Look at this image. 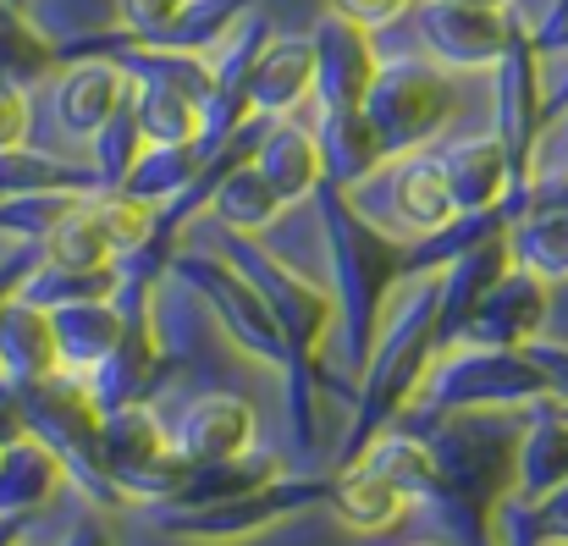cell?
Segmentation results:
<instances>
[{
  "mask_svg": "<svg viewBox=\"0 0 568 546\" xmlns=\"http://www.w3.org/2000/svg\"><path fill=\"white\" fill-rule=\"evenodd\" d=\"M310 133H315L321 172H326L332 188H348V193H354L359 182L376 178L381 166L392 161L386 144H381L376 122L365 117V105H354V111H315Z\"/></svg>",
  "mask_w": 568,
  "mask_h": 546,
  "instance_id": "obj_24",
  "label": "cell"
},
{
  "mask_svg": "<svg viewBox=\"0 0 568 546\" xmlns=\"http://www.w3.org/2000/svg\"><path fill=\"white\" fill-rule=\"evenodd\" d=\"M133 100V78L105 61V55H89V61H61L55 67V83H50V111L67 133L89 139L100 133L122 105Z\"/></svg>",
  "mask_w": 568,
  "mask_h": 546,
  "instance_id": "obj_18",
  "label": "cell"
},
{
  "mask_svg": "<svg viewBox=\"0 0 568 546\" xmlns=\"http://www.w3.org/2000/svg\"><path fill=\"white\" fill-rule=\"evenodd\" d=\"M332 497V475H276L232 503L215 508H150L155 530H166L172 542L193 546H226V542H248L260 530H276L282 519H298L310 508H326Z\"/></svg>",
  "mask_w": 568,
  "mask_h": 546,
  "instance_id": "obj_7",
  "label": "cell"
},
{
  "mask_svg": "<svg viewBox=\"0 0 568 546\" xmlns=\"http://www.w3.org/2000/svg\"><path fill=\"white\" fill-rule=\"evenodd\" d=\"M436 161L447 172V193H453L458 210H503L519 188L514 161H508L497 133H464V139L442 144Z\"/></svg>",
  "mask_w": 568,
  "mask_h": 546,
  "instance_id": "obj_19",
  "label": "cell"
},
{
  "mask_svg": "<svg viewBox=\"0 0 568 546\" xmlns=\"http://www.w3.org/2000/svg\"><path fill=\"white\" fill-rule=\"evenodd\" d=\"M541 403L547 381L525 360V348H447L436 354L414 408L397 425L425 431L447 414H530Z\"/></svg>",
  "mask_w": 568,
  "mask_h": 546,
  "instance_id": "obj_5",
  "label": "cell"
},
{
  "mask_svg": "<svg viewBox=\"0 0 568 546\" xmlns=\"http://www.w3.org/2000/svg\"><path fill=\"white\" fill-rule=\"evenodd\" d=\"M254 172L287 199V210L293 204H315V193L326 188L315 133L304 122H293V117H265V133L254 144Z\"/></svg>",
  "mask_w": 568,
  "mask_h": 546,
  "instance_id": "obj_22",
  "label": "cell"
},
{
  "mask_svg": "<svg viewBox=\"0 0 568 546\" xmlns=\"http://www.w3.org/2000/svg\"><path fill=\"white\" fill-rule=\"evenodd\" d=\"M536 55H568V0H547V11L530 28Z\"/></svg>",
  "mask_w": 568,
  "mask_h": 546,
  "instance_id": "obj_46",
  "label": "cell"
},
{
  "mask_svg": "<svg viewBox=\"0 0 568 546\" xmlns=\"http://www.w3.org/2000/svg\"><path fill=\"white\" fill-rule=\"evenodd\" d=\"M243 11H254V0H189L183 17L172 22L166 39H155L161 50H210Z\"/></svg>",
  "mask_w": 568,
  "mask_h": 546,
  "instance_id": "obj_39",
  "label": "cell"
},
{
  "mask_svg": "<svg viewBox=\"0 0 568 546\" xmlns=\"http://www.w3.org/2000/svg\"><path fill=\"white\" fill-rule=\"evenodd\" d=\"M525 360L541 370L547 403L568 414V343H558V337H530V343H525Z\"/></svg>",
  "mask_w": 568,
  "mask_h": 546,
  "instance_id": "obj_43",
  "label": "cell"
},
{
  "mask_svg": "<svg viewBox=\"0 0 568 546\" xmlns=\"http://www.w3.org/2000/svg\"><path fill=\"white\" fill-rule=\"evenodd\" d=\"M519 425L525 414H447L419 431L436 464V486L425 508L458 546H491V508L514 492Z\"/></svg>",
  "mask_w": 568,
  "mask_h": 546,
  "instance_id": "obj_2",
  "label": "cell"
},
{
  "mask_svg": "<svg viewBox=\"0 0 568 546\" xmlns=\"http://www.w3.org/2000/svg\"><path fill=\"white\" fill-rule=\"evenodd\" d=\"M55 370H61V354H55L50 310H39L33 299H22L11 287L0 299V386L22 392V386H33Z\"/></svg>",
  "mask_w": 568,
  "mask_h": 546,
  "instance_id": "obj_23",
  "label": "cell"
},
{
  "mask_svg": "<svg viewBox=\"0 0 568 546\" xmlns=\"http://www.w3.org/2000/svg\"><path fill=\"white\" fill-rule=\"evenodd\" d=\"M204 210H210V221H221L237 237H265L287 215V199L254 172V161H243L237 172H226V178L215 182V193H210Z\"/></svg>",
  "mask_w": 568,
  "mask_h": 546,
  "instance_id": "obj_30",
  "label": "cell"
},
{
  "mask_svg": "<svg viewBox=\"0 0 568 546\" xmlns=\"http://www.w3.org/2000/svg\"><path fill=\"white\" fill-rule=\"evenodd\" d=\"M315 94V44L310 33H271L248 72V117H293Z\"/></svg>",
  "mask_w": 568,
  "mask_h": 546,
  "instance_id": "obj_21",
  "label": "cell"
},
{
  "mask_svg": "<svg viewBox=\"0 0 568 546\" xmlns=\"http://www.w3.org/2000/svg\"><path fill=\"white\" fill-rule=\"evenodd\" d=\"M183 6L189 0H116V28H128L144 44H155V39L172 33V22L183 17Z\"/></svg>",
  "mask_w": 568,
  "mask_h": 546,
  "instance_id": "obj_42",
  "label": "cell"
},
{
  "mask_svg": "<svg viewBox=\"0 0 568 546\" xmlns=\"http://www.w3.org/2000/svg\"><path fill=\"white\" fill-rule=\"evenodd\" d=\"M204 161H210V155H204L199 144H144L139 161H133V172L116 182V193H128V199L161 210V204H172V199L189 193L193 178L204 172Z\"/></svg>",
  "mask_w": 568,
  "mask_h": 546,
  "instance_id": "obj_31",
  "label": "cell"
},
{
  "mask_svg": "<svg viewBox=\"0 0 568 546\" xmlns=\"http://www.w3.org/2000/svg\"><path fill=\"white\" fill-rule=\"evenodd\" d=\"M33 144V89L0 83V150Z\"/></svg>",
  "mask_w": 568,
  "mask_h": 546,
  "instance_id": "obj_44",
  "label": "cell"
},
{
  "mask_svg": "<svg viewBox=\"0 0 568 546\" xmlns=\"http://www.w3.org/2000/svg\"><path fill=\"white\" fill-rule=\"evenodd\" d=\"M11 6H22V11H33V0H11Z\"/></svg>",
  "mask_w": 568,
  "mask_h": 546,
  "instance_id": "obj_52",
  "label": "cell"
},
{
  "mask_svg": "<svg viewBox=\"0 0 568 546\" xmlns=\"http://www.w3.org/2000/svg\"><path fill=\"white\" fill-rule=\"evenodd\" d=\"M326 508H332L348 530H359V536H386V530H397V525L414 514V503H408L386 475H376L371 464H348V469H337V475H332V497H326Z\"/></svg>",
  "mask_w": 568,
  "mask_h": 546,
  "instance_id": "obj_26",
  "label": "cell"
},
{
  "mask_svg": "<svg viewBox=\"0 0 568 546\" xmlns=\"http://www.w3.org/2000/svg\"><path fill=\"white\" fill-rule=\"evenodd\" d=\"M464 6H486V11H514L519 0H464Z\"/></svg>",
  "mask_w": 568,
  "mask_h": 546,
  "instance_id": "obj_50",
  "label": "cell"
},
{
  "mask_svg": "<svg viewBox=\"0 0 568 546\" xmlns=\"http://www.w3.org/2000/svg\"><path fill=\"white\" fill-rule=\"evenodd\" d=\"M568 481V414L541 403L525 414L519 425V447H514V492L519 497H547L552 486Z\"/></svg>",
  "mask_w": 568,
  "mask_h": 546,
  "instance_id": "obj_27",
  "label": "cell"
},
{
  "mask_svg": "<svg viewBox=\"0 0 568 546\" xmlns=\"http://www.w3.org/2000/svg\"><path fill=\"white\" fill-rule=\"evenodd\" d=\"M22 536H28V519H6L0 514V546H22Z\"/></svg>",
  "mask_w": 568,
  "mask_h": 546,
  "instance_id": "obj_49",
  "label": "cell"
},
{
  "mask_svg": "<svg viewBox=\"0 0 568 546\" xmlns=\"http://www.w3.org/2000/svg\"><path fill=\"white\" fill-rule=\"evenodd\" d=\"M458 111V89L453 72H442L425 55H403V61H381L376 83L365 94V117L376 122L386 155H414V150H436L442 128Z\"/></svg>",
  "mask_w": 568,
  "mask_h": 546,
  "instance_id": "obj_8",
  "label": "cell"
},
{
  "mask_svg": "<svg viewBox=\"0 0 568 546\" xmlns=\"http://www.w3.org/2000/svg\"><path fill=\"white\" fill-rule=\"evenodd\" d=\"M17 193H78V199H89V193H105V188H100L89 161L78 166V161H61V155L22 144V150H0V199H17Z\"/></svg>",
  "mask_w": 568,
  "mask_h": 546,
  "instance_id": "obj_32",
  "label": "cell"
},
{
  "mask_svg": "<svg viewBox=\"0 0 568 546\" xmlns=\"http://www.w3.org/2000/svg\"><path fill=\"white\" fill-rule=\"evenodd\" d=\"M122 326H128V310L116 304V293L111 299H78V304L50 310V332H55L61 370L89 375L94 364L122 343Z\"/></svg>",
  "mask_w": 568,
  "mask_h": 546,
  "instance_id": "obj_25",
  "label": "cell"
},
{
  "mask_svg": "<svg viewBox=\"0 0 568 546\" xmlns=\"http://www.w3.org/2000/svg\"><path fill=\"white\" fill-rule=\"evenodd\" d=\"M430 364H436V271L430 276H408L392 293V304H386L376 348H371V360L359 370L354 425H348V442L337 453V469H348L381 431H392L414 408Z\"/></svg>",
  "mask_w": 568,
  "mask_h": 546,
  "instance_id": "obj_3",
  "label": "cell"
},
{
  "mask_svg": "<svg viewBox=\"0 0 568 546\" xmlns=\"http://www.w3.org/2000/svg\"><path fill=\"white\" fill-rule=\"evenodd\" d=\"M94 215H100V226H105V237H111L116 260H122V254H133V249L150 237V226H155V210H150V204H139V199H128V193H116V188L94 193Z\"/></svg>",
  "mask_w": 568,
  "mask_h": 546,
  "instance_id": "obj_41",
  "label": "cell"
},
{
  "mask_svg": "<svg viewBox=\"0 0 568 546\" xmlns=\"http://www.w3.org/2000/svg\"><path fill=\"white\" fill-rule=\"evenodd\" d=\"M55 78V39L33 22V11L0 0V83L39 89Z\"/></svg>",
  "mask_w": 568,
  "mask_h": 546,
  "instance_id": "obj_34",
  "label": "cell"
},
{
  "mask_svg": "<svg viewBox=\"0 0 568 546\" xmlns=\"http://www.w3.org/2000/svg\"><path fill=\"white\" fill-rule=\"evenodd\" d=\"M321 232H326V260H332V299H337V337H343V364L359 375L376 332L386 321L392 293L408 282V237L381 232L371 215H359L348 188H321L315 193Z\"/></svg>",
  "mask_w": 568,
  "mask_h": 546,
  "instance_id": "obj_1",
  "label": "cell"
},
{
  "mask_svg": "<svg viewBox=\"0 0 568 546\" xmlns=\"http://www.w3.org/2000/svg\"><path fill=\"white\" fill-rule=\"evenodd\" d=\"M491 133L503 139L508 161H514V178L530 182L536 178V155H541V139H547V122H552V100H547V83H541V55L530 44L525 28H514L503 61L491 67Z\"/></svg>",
  "mask_w": 568,
  "mask_h": 546,
  "instance_id": "obj_13",
  "label": "cell"
},
{
  "mask_svg": "<svg viewBox=\"0 0 568 546\" xmlns=\"http://www.w3.org/2000/svg\"><path fill=\"white\" fill-rule=\"evenodd\" d=\"M172 276L189 287L210 315H215V326H221L248 360H260V364H271V370L287 375L293 354H287V337H282L271 304L260 299V287H254L226 254H210V249H178Z\"/></svg>",
  "mask_w": 568,
  "mask_h": 546,
  "instance_id": "obj_9",
  "label": "cell"
},
{
  "mask_svg": "<svg viewBox=\"0 0 568 546\" xmlns=\"http://www.w3.org/2000/svg\"><path fill=\"white\" fill-rule=\"evenodd\" d=\"M72 204H78V193H17V199H0V232L28 237V243H44L50 226Z\"/></svg>",
  "mask_w": 568,
  "mask_h": 546,
  "instance_id": "obj_40",
  "label": "cell"
},
{
  "mask_svg": "<svg viewBox=\"0 0 568 546\" xmlns=\"http://www.w3.org/2000/svg\"><path fill=\"white\" fill-rule=\"evenodd\" d=\"M226 260L260 287V299L271 304L282 337H287V425L298 447H315V397H321V348L337 332V299L332 287H321L315 276H304L298 265H287L276 249H265L260 237H237L226 232Z\"/></svg>",
  "mask_w": 568,
  "mask_h": 546,
  "instance_id": "obj_4",
  "label": "cell"
},
{
  "mask_svg": "<svg viewBox=\"0 0 568 546\" xmlns=\"http://www.w3.org/2000/svg\"><path fill=\"white\" fill-rule=\"evenodd\" d=\"M61 486H67V469L44 442L17 436L11 447H0V514L6 519H33L39 508L55 503Z\"/></svg>",
  "mask_w": 568,
  "mask_h": 546,
  "instance_id": "obj_28",
  "label": "cell"
},
{
  "mask_svg": "<svg viewBox=\"0 0 568 546\" xmlns=\"http://www.w3.org/2000/svg\"><path fill=\"white\" fill-rule=\"evenodd\" d=\"M408 546H458L453 536H425V542H408Z\"/></svg>",
  "mask_w": 568,
  "mask_h": 546,
  "instance_id": "obj_51",
  "label": "cell"
},
{
  "mask_svg": "<svg viewBox=\"0 0 568 546\" xmlns=\"http://www.w3.org/2000/svg\"><path fill=\"white\" fill-rule=\"evenodd\" d=\"M547 315H552V287L541 276L508 265L491 282V293L469 310L453 348H525L530 337L547 332Z\"/></svg>",
  "mask_w": 568,
  "mask_h": 546,
  "instance_id": "obj_16",
  "label": "cell"
},
{
  "mask_svg": "<svg viewBox=\"0 0 568 546\" xmlns=\"http://www.w3.org/2000/svg\"><path fill=\"white\" fill-rule=\"evenodd\" d=\"M326 11H337V17H348V22H359V28H386V22H397V17H408L414 11V0H326Z\"/></svg>",
  "mask_w": 568,
  "mask_h": 546,
  "instance_id": "obj_45",
  "label": "cell"
},
{
  "mask_svg": "<svg viewBox=\"0 0 568 546\" xmlns=\"http://www.w3.org/2000/svg\"><path fill=\"white\" fill-rule=\"evenodd\" d=\"M310 44H315V111H354L365 105L371 83L381 72V50L376 33L326 11L315 28H310Z\"/></svg>",
  "mask_w": 568,
  "mask_h": 546,
  "instance_id": "obj_15",
  "label": "cell"
},
{
  "mask_svg": "<svg viewBox=\"0 0 568 546\" xmlns=\"http://www.w3.org/2000/svg\"><path fill=\"white\" fill-rule=\"evenodd\" d=\"M508 254L547 287L568 282V210H519L508 221Z\"/></svg>",
  "mask_w": 568,
  "mask_h": 546,
  "instance_id": "obj_33",
  "label": "cell"
},
{
  "mask_svg": "<svg viewBox=\"0 0 568 546\" xmlns=\"http://www.w3.org/2000/svg\"><path fill=\"white\" fill-rule=\"evenodd\" d=\"M89 144V166H94V178L100 188H116V182L133 172V161H139V150H144V128H139V111H133V100L100 128V133H89L83 139Z\"/></svg>",
  "mask_w": 568,
  "mask_h": 546,
  "instance_id": "obj_38",
  "label": "cell"
},
{
  "mask_svg": "<svg viewBox=\"0 0 568 546\" xmlns=\"http://www.w3.org/2000/svg\"><path fill=\"white\" fill-rule=\"evenodd\" d=\"M354 204H359V215H371L392 237H425V232H436L458 215L436 150L392 155L376 178H365L354 188Z\"/></svg>",
  "mask_w": 568,
  "mask_h": 546,
  "instance_id": "obj_12",
  "label": "cell"
},
{
  "mask_svg": "<svg viewBox=\"0 0 568 546\" xmlns=\"http://www.w3.org/2000/svg\"><path fill=\"white\" fill-rule=\"evenodd\" d=\"M133 111H139L144 144H199L204 133V105L166 83H133Z\"/></svg>",
  "mask_w": 568,
  "mask_h": 546,
  "instance_id": "obj_36",
  "label": "cell"
},
{
  "mask_svg": "<svg viewBox=\"0 0 568 546\" xmlns=\"http://www.w3.org/2000/svg\"><path fill=\"white\" fill-rule=\"evenodd\" d=\"M22 299H33L39 310H61V304H78V299H111L116 293V271H72V265H55V260H33L17 282Z\"/></svg>",
  "mask_w": 568,
  "mask_h": 546,
  "instance_id": "obj_37",
  "label": "cell"
},
{
  "mask_svg": "<svg viewBox=\"0 0 568 546\" xmlns=\"http://www.w3.org/2000/svg\"><path fill=\"white\" fill-rule=\"evenodd\" d=\"M100 447H105L111 481L128 497V508H161L178 497L189 464L172 447V425H161V414L150 403L111 408L100 419Z\"/></svg>",
  "mask_w": 568,
  "mask_h": 546,
  "instance_id": "obj_10",
  "label": "cell"
},
{
  "mask_svg": "<svg viewBox=\"0 0 568 546\" xmlns=\"http://www.w3.org/2000/svg\"><path fill=\"white\" fill-rule=\"evenodd\" d=\"M276 475H282V464H276L265 447H248V453L215 458V464H189L178 497L161 503V508H215V503H232V497H243V492H254V486H265V481H276ZM144 514H150V508H144Z\"/></svg>",
  "mask_w": 568,
  "mask_h": 546,
  "instance_id": "obj_29",
  "label": "cell"
},
{
  "mask_svg": "<svg viewBox=\"0 0 568 546\" xmlns=\"http://www.w3.org/2000/svg\"><path fill=\"white\" fill-rule=\"evenodd\" d=\"M61 546H116V536H111L100 519H89V525H72V530L61 536Z\"/></svg>",
  "mask_w": 568,
  "mask_h": 546,
  "instance_id": "obj_48",
  "label": "cell"
},
{
  "mask_svg": "<svg viewBox=\"0 0 568 546\" xmlns=\"http://www.w3.org/2000/svg\"><path fill=\"white\" fill-rule=\"evenodd\" d=\"M17 403H22V431L61 458L67 486H78L94 508H128V497H122L116 481H111L105 447H100V419H105V414H100V403H94L89 375L55 370V375L22 386Z\"/></svg>",
  "mask_w": 568,
  "mask_h": 546,
  "instance_id": "obj_6",
  "label": "cell"
},
{
  "mask_svg": "<svg viewBox=\"0 0 568 546\" xmlns=\"http://www.w3.org/2000/svg\"><path fill=\"white\" fill-rule=\"evenodd\" d=\"M172 447L183 464H215L260 447V408L243 392H199L172 419Z\"/></svg>",
  "mask_w": 568,
  "mask_h": 546,
  "instance_id": "obj_17",
  "label": "cell"
},
{
  "mask_svg": "<svg viewBox=\"0 0 568 546\" xmlns=\"http://www.w3.org/2000/svg\"><path fill=\"white\" fill-rule=\"evenodd\" d=\"M508 265H514L508 232H497V237L464 249L453 265L436 271V354H447V348L458 343V326L469 321V310L491 293V282H497Z\"/></svg>",
  "mask_w": 568,
  "mask_h": 546,
  "instance_id": "obj_20",
  "label": "cell"
},
{
  "mask_svg": "<svg viewBox=\"0 0 568 546\" xmlns=\"http://www.w3.org/2000/svg\"><path fill=\"white\" fill-rule=\"evenodd\" d=\"M17 436H28V431H22V403H17L11 386H0V447H11Z\"/></svg>",
  "mask_w": 568,
  "mask_h": 546,
  "instance_id": "obj_47",
  "label": "cell"
},
{
  "mask_svg": "<svg viewBox=\"0 0 568 546\" xmlns=\"http://www.w3.org/2000/svg\"><path fill=\"white\" fill-rule=\"evenodd\" d=\"M39 254L55 260V265H72V271H116V249H111V237H105V226L94 215V193L78 199L50 226V237L39 243Z\"/></svg>",
  "mask_w": 568,
  "mask_h": 546,
  "instance_id": "obj_35",
  "label": "cell"
},
{
  "mask_svg": "<svg viewBox=\"0 0 568 546\" xmlns=\"http://www.w3.org/2000/svg\"><path fill=\"white\" fill-rule=\"evenodd\" d=\"M116 304L128 310L122 343L89 370V386H94L100 414H111V408H133V403H150L155 386H161L166 370H172V343H166V332H161L155 287H122V282H116Z\"/></svg>",
  "mask_w": 568,
  "mask_h": 546,
  "instance_id": "obj_11",
  "label": "cell"
},
{
  "mask_svg": "<svg viewBox=\"0 0 568 546\" xmlns=\"http://www.w3.org/2000/svg\"><path fill=\"white\" fill-rule=\"evenodd\" d=\"M414 33L425 44V61L442 72H491L514 39L508 11L464 6V0H414Z\"/></svg>",
  "mask_w": 568,
  "mask_h": 546,
  "instance_id": "obj_14",
  "label": "cell"
}]
</instances>
